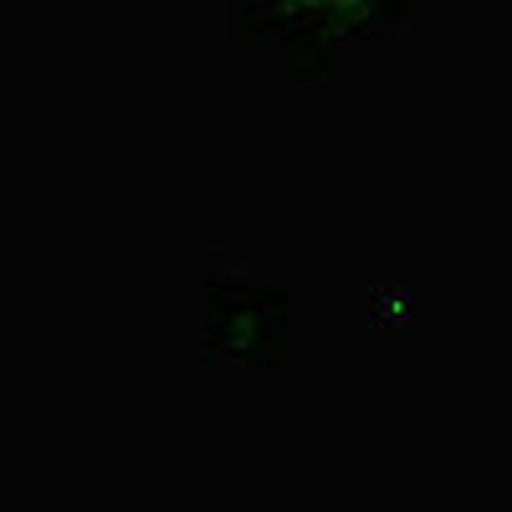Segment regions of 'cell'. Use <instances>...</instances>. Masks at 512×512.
<instances>
[{
	"label": "cell",
	"instance_id": "obj_1",
	"mask_svg": "<svg viewBox=\"0 0 512 512\" xmlns=\"http://www.w3.org/2000/svg\"><path fill=\"white\" fill-rule=\"evenodd\" d=\"M425 0H226L231 36L272 47L277 77L318 82L344 52L390 41Z\"/></svg>",
	"mask_w": 512,
	"mask_h": 512
},
{
	"label": "cell",
	"instance_id": "obj_2",
	"mask_svg": "<svg viewBox=\"0 0 512 512\" xmlns=\"http://www.w3.org/2000/svg\"><path fill=\"white\" fill-rule=\"evenodd\" d=\"M200 344L210 369H277L287 364V292L241 277L200 282Z\"/></svg>",
	"mask_w": 512,
	"mask_h": 512
},
{
	"label": "cell",
	"instance_id": "obj_3",
	"mask_svg": "<svg viewBox=\"0 0 512 512\" xmlns=\"http://www.w3.org/2000/svg\"><path fill=\"white\" fill-rule=\"evenodd\" d=\"M175 6H226V0H175Z\"/></svg>",
	"mask_w": 512,
	"mask_h": 512
}]
</instances>
